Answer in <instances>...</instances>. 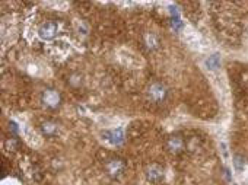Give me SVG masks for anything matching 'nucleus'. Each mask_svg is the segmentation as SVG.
<instances>
[{"instance_id": "1", "label": "nucleus", "mask_w": 248, "mask_h": 185, "mask_svg": "<svg viewBox=\"0 0 248 185\" xmlns=\"http://www.w3.org/2000/svg\"><path fill=\"white\" fill-rule=\"evenodd\" d=\"M105 168H107V172H108L109 176L118 178L123 172H124V169H126V165H124V162H123L121 159L113 157V159H109L108 162L105 163Z\"/></svg>"}, {"instance_id": "2", "label": "nucleus", "mask_w": 248, "mask_h": 185, "mask_svg": "<svg viewBox=\"0 0 248 185\" xmlns=\"http://www.w3.org/2000/svg\"><path fill=\"white\" fill-rule=\"evenodd\" d=\"M147 95H149V98H151L152 101L162 102L166 98V95H168V91H166V88L162 83H153V85H151V88H149Z\"/></svg>"}, {"instance_id": "3", "label": "nucleus", "mask_w": 248, "mask_h": 185, "mask_svg": "<svg viewBox=\"0 0 248 185\" xmlns=\"http://www.w3.org/2000/svg\"><path fill=\"white\" fill-rule=\"evenodd\" d=\"M57 29H58V26H57L56 22H45V23H42V25L40 26L38 35H40L41 40L50 41V40H53L54 36H56Z\"/></svg>"}, {"instance_id": "4", "label": "nucleus", "mask_w": 248, "mask_h": 185, "mask_svg": "<svg viewBox=\"0 0 248 185\" xmlns=\"http://www.w3.org/2000/svg\"><path fill=\"white\" fill-rule=\"evenodd\" d=\"M42 101L44 104L48 106V108H57L60 105V93L57 91H53V89H47L44 93H42Z\"/></svg>"}, {"instance_id": "5", "label": "nucleus", "mask_w": 248, "mask_h": 185, "mask_svg": "<svg viewBox=\"0 0 248 185\" xmlns=\"http://www.w3.org/2000/svg\"><path fill=\"white\" fill-rule=\"evenodd\" d=\"M164 178V169L158 166V165H152L147 169V179L152 182H159Z\"/></svg>"}, {"instance_id": "6", "label": "nucleus", "mask_w": 248, "mask_h": 185, "mask_svg": "<svg viewBox=\"0 0 248 185\" xmlns=\"http://www.w3.org/2000/svg\"><path fill=\"white\" fill-rule=\"evenodd\" d=\"M104 135H105V139L109 140L113 144H120L124 140V134H123L121 128H117L115 131H105Z\"/></svg>"}, {"instance_id": "7", "label": "nucleus", "mask_w": 248, "mask_h": 185, "mask_svg": "<svg viewBox=\"0 0 248 185\" xmlns=\"http://www.w3.org/2000/svg\"><path fill=\"white\" fill-rule=\"evenodd\" d=\"M182 139L178 137V135H172V137H169L168 140V149L171 152H180L182 149Z\"/></svg>"}, {"instance_id": "8", "label": "nucleus", "mask_w": 248, "mask_h": 185, "mask_svg": "<svg viewBox=\"0 0 248 185\" xmlns=\"http://www.w3.org/2000/svg\"><path fill=\"white\" fill-rule=\"evenodd\" d=\"M41 131L45 135H54L57 133V124H54V122H51V121H47L41 126Z\"/></svg>"}, {"instance_id": "9", "label": "nucleus", "mask_w": 248, "mask_h": 185, "mask_svg": "<svg viewBox=\"0 0 248 185\" xmlns=\"http://www.w3.org/2000/svg\"><path fill=\"white\" fill-rule=\"evenodd\" d=\"M206 66H207V69H210V70H216V69L220 66V57H219V54L210 56V57L206 60Z\"/></svg>"}, {"instance_id": "10", "label": "nucleus", "mask_w": 248, "mask_h": 185, "mask_svg": "<svg viewBox=\"0 0 248 185\" xmlns=\"http://www.w3.org/2000/svg\"><path fill=\"white\" fill-rule=\"evenodd\" d=\"M233 165L237 168V170H242L244 169V160L241 156H235L233 157Z\"/></svg>"}, {"instance_id": "11", "label": "nucleus", "mask_w": 248, "mask_h": 185, "mask_svg": "<svg viewBox=\"0 0 248 185\" xmlns=\"http://www.w3.org/2000/svg\"><path fill=\"white\" fill-rule=\"evenodd\" d=\"M181 20H180V16H177V18H172V26L175 28V29H180L181 28Z\"/></svg>"}, {"instance_id": "12", "label": "nucleus", "mask_w": 248, "mask_h": 185, "mask_svg": "<svg viewBox=\"0 0 248 185\" xmlns=\"http://www.w3.org/2000/svg\"><path fill=\"white\" fill-rule=\"evenodd\" d=\"M220 147H222L223 156H225V157H228V150H226V144H225V143H222V144H220Z\"/></svg>"}, {"instance_id": "13", "label": "nucleus", "mask_w": 248, "mask_h": 185, "mask_svg": "<svg viewBox=\"0 0 248 185\" xmlns=\"http://www.w3.org/2000/svg\"><path fill=\"white\" fill-rule=\"evenodd\" d=\"M233 185H237V184H233Z\"/></svg>"}]
</instances>
